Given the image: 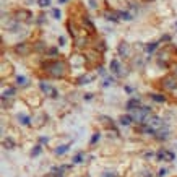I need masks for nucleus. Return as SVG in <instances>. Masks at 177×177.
Wrapping results in <instances>:
<instances>
[{
  "mask_svg": "<svg viewBox=\"0 0 177 177\" xmlns=\"http://www.w3.org/2000/svg\"><path fill=\"white\" fill-rule=\"evenodd\" d=\"M47 70L51 72L55 78H60V76H63L65 75V72H67V65L63 62H52L51 65H47Z\"/></svg>",
  "mask_w": 177,
  "mask_h": 177,
  "instance_id": "f257e3e1",
  "label": "nucleus"
},
{
  "mask_svg": "<svg viewBox=\"0 0 177 177\" xmlns=\"http://www.w3.org/2000/svg\"><path fill=\"white\" fill-rule=\"evenodd\" d=\"M162 88H164L166 91H174L175 88H177V80L174 78V76H167V78H164L162 80Z\"/></svg>",
  "mask_w": 177,
  "mask_h": 177,
  "instance_id": "f03ea898",
  "label": "nucleus"
},
{
  "mask_svg": "<svg viewBox=\"0 0 177 177\" xmlns=\"http://www.w3.org/2000/svg\"><path fill=\"white\" fill-rule=\"evenodd\" d=\"M127 107H129V109L138 107L140 109V99H132V101H129V102H127Z\"/></svg>",
  "mask_w": 177,
  "mask_h": 177,
  "instance_id": "7ed1b4c3",
  "label": "nucleus"
},
{
  "mask_svg": "<svg viewBox=\"0 0 177 177\" xmlns=\"http://www.w3.org/2000/svg\"><path fill=\"white\" fill-rule=\"evenodd\" d=\"M111 70L114 73H120V63L117 62V60H112L111 62Z\"/></svg>",
  "mask_w": 177,
  "mask_h": 177,
  "instance_id": "20e7f679",
  "label": "nucleus"
},
{
  "mask_svg": "<svg viewBox=\"0 0 177 177\" xmlns=\"http://www.w3.org/2000/svg\"><path fill=\"white\" fill-rule=\"evenodd\" d=\"M150 124H151V127H159L162 124V120L159 117H151L150 119Z\"/></svg>",
  "mask_w": 177,
  "mask_h": 177,
  "instance_id": "39448f33",
  "label": "nucleus"
},
{
  "mask_svg": "<svg viewBox=\"0 0 177 177\" xmlns=\"http://www.w3.org/2000/svg\"><path fill=\"white\" fill-rule=\"evenodd\" d=\"M120 124H122V125L132 124V117H130V116H122V117H120Z\"/></svg>",
  "mask_w": 177,
  "mask_h": 177,
  "instance_id": "423d86ee",
  "label": "nucleus"
},
{
  "mask_svg": "<svg viewBox=\"0 0 177 177\" xmlns=\"http://www.w3.org/2000/svg\"><path fill=\"white\" fill-rule=\"evenodd\" d=\"M16 52H18V54H28V47H26V44H20V46L16 47Z\"/></svg>",
  "mask_w": 177,
  "mask_h": 177,
  "instance_id": "0eeeda50",
  "label": "nucleus"
},
{
  "mask_svg": "<svg viewBox=\"0 0 177 177\" xmlns=\"http://www.w3.org/2000/svg\"><path fill=\"white\" fill-rule=\"evenodd\" d=\"M151 99H153V101H156V102H164V101H166V98H162V96H159V94H153Z\"/></svg>",
  "mask_w": 177,
  "mask_h": 177,
  "instance_id": "6e6552de",
  "label": "nucleus"
},
{
  "mask_svg": "<svg viewBox=\"0 0 177 177\" xmlns=\"http://www.w3.org/2000/svg\"><path fill=\"white\" fill-rule=\"evenodd\" d=\"M119 52L122 54V55H127V54H129V47H125V44H120V47H119Z\"/></svg>",
  "mask_w": 177,
  "mask_h": 177,
  "instance_id": "1a4fd4ad",
  "label": "nucleus"
},
{
  "mask_svg": "<svg viewBox=\"0 0 177 177\" xmlns=\"http://www.w3.org/2000/svg\"><path fill=\"white\" fill-rule=\"evenodd\" d=\"M156 46H158L156 42H154V44H150V46L146 47V51H148V52H154V51H156Z\"/></svg>",
  "mask_w": 177,
  "mask_h": 177,
  "instance_id": "9d476101",
  "label": "nucleus"
},
{
  "mask_svg": "<svg viewBox=\"0 0 177 177\" xmlns=\"http://www.w3.org/2000/svg\"><path fill=\"white\" fill-rule=\"evenodd\" d=\"M20 120H21V122H23L25 125H30V117H23V116H20Z\"/></svg>",
  "mask_w": 177,
  "mask_h": 177,
  "instance_id": "9b49d317",
  "label": "nucleus"
},
{
  "mask_svg": "<svg viewBox=\"0 0 177 177\" xmlns=\"http://www.w3.org/2000/svg\"><path fill=\"white\" fill-rule=\"evenodd\" d=\"M67 148L68 146H60V148H57V151H55V153H57V154H63V153L67 151Z\"/></svg>",
  "mask_w": 177,
  "mask_h": 177,
  "instance_id": "f8f14e48",
  "label": "nucleus"
},
{
  "mask_svg": "<svg viewBox=\"0 0 177 177\" xmlns=\"http://www.w3.org/2000/svg\"><path fill=\"white\" fill-rule=\"evenodd\" d=\"M51 3V0H39V7H47Z\"/></svg>",
  "mask_w": 177,
  "mask_h": 177,
  "instance_id": "ddd939ff",
  "label": "nucleus"
},
{
  "mask_svg": "<svg viewBox=\"0 0 177 177\" xmlns=\"http://www.w3.org/2000/svg\"><path fill=\"white\" fill-rule=\"evenodd\" d=\"M16 81H18L20 84H25V83H26V78H23V76H18V78H16Z\"/></svg>",
  "mask_w": 177,
  "mask_h": 177,
  "instance_id": "4468645a",
  "label": "nucleus"
},
{
  "mask_svg": "<svg viewBox=\"0 0 177 177\" xmlns=\"http://www.w3.org/2000/svg\"><path fill=\"white\" fill-rule=\"evenodd\" d=\"M81 161V154H76V156L73 158V162H80Z\"/></svg>",
  "mask_w": 177,
  "mask_h": 177,
  "instance_id": "2eb2a0df",
  "label": "nucleus"
},
{
  "mask_svg": "<svg viewBox=\"0 0 177 177\" xmlns=\"http://www.w3.org/2000/svg\"><path fill=\"white\" fill-rule=\"evenodd\" d=\"M39 151H41V148H39V146H36V148H34V151H33V156H36V154H39Z\"/></svg>",
  "mask_w": 177,
  "mask_h": 177,
  "instance_id": "dca6fc26",
  "label": "nucleus"
},
{
  "mask_svg": "<svg viewBox=\"0 0 177 177\" xmlns=\"http://www.w3.org/2000/svg\"><path fill=\"white\" fill-rule=\"evenodd\" d=\"M102 177H117L116 174H112V172H107V174H104Z\"/></svg>",
  "mask_w": 177,
  "mask_h": 177,
  "instance_id": "f3484780",
  "label": "nucleus"
},
{
  "mask_svg": "<svg viewBox=\"0 0 177 177\" xmlns=\"http://www.w3.org/2000/svg\"><path fill=\"white\" fill-rule=\"evenodd\" d=\"M54 16H55V18H59V16H60V13H59V10H55V11H54Z\"/></svg>",
  "mask_w": 177,
  "mask_h": 177,
  "instance_id": "a211bd4d",
  "label": "nucleus"
},
{
  "mask_svg": "<svg viewBox=\"0 0 177 177\" xmlns=\"http://www.w3.org/2000/svg\"><path fill=\"white\" fill-rule=\"evenodd\" d=\"M59 42L60 44H65V38H59Z\"/></svg>",
  "mask_w": 177,
  "mask_h": 177,
  "instance_id": "6ab92c4d",
  "label": "nucleus"
},
{
  "mask_svg": "<svg viewBox=\"0 0 177 177\" xmlns=\"http://www.w3.org/2000/svg\"><path fill=\"white\" fill-rule=\"evenodd\" d=\"M59 2H67V0H59Z\"/></svg>",
  "mask_w": 177,
  "mask_h": 177,
  "instance_id": "aec40b11",
  "label": "nucleus"
}]
</instances>
